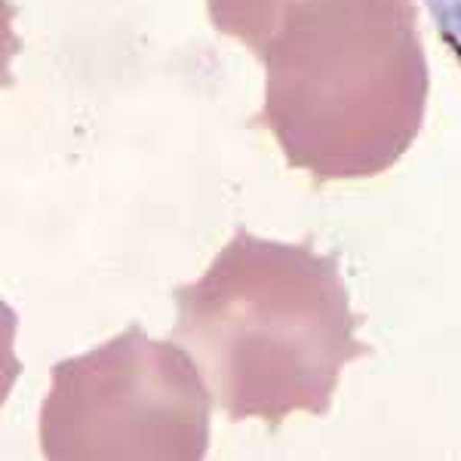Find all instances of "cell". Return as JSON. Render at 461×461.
<instances>
[{"label": "cell", "instance_id": "cell-1", "mask_svg": "<svg viewBox=\"0 0 461 461\" xmlns=\"http://www.w3.org/2000/svg\"><path fill=\"white\" fill-rule=\"evenodd\" d=\"M265 68V126L317 182L388 173L419 139L428 59L415 0H206Z\"/></svg>", "mask_w": 461, "mask_h": 461}, {"label": "cell", "instance_id": "cell-2", "mask_svg": "<svg viewBox=\"0 0 461 461\" xmlns=\"http://www.w3.org/2000/svg\"><path fill=\"white\" fill-rule=\"evenodd\" d=\"M173 341L197 360L230 421L326 415L341 369L373 354L357 339L341 267L304 243L237 228L203 277L176 286Z\"/></svg>", "mask_w": 461, "mask_h": 461}, {"label": "cell", "instance_id": "cell-3", "mask_svg": "<svg viewBox=\"0 0 461 461\" xmlns=\"http://www.w3.org/2000/svg\"><path fill=\"white\" fill-rule=\"evenodd\" d=\"M212 400L194 357L132 323L53 366L41 452L50 461H203Z\"/></svg>", "mask_w": 461, "mask_h": 461}, {"label": "cell", "instance_id": "cell-4", "mask_svg": "<svg viewBox=\"0 0 461 461\" xmlns=\"http://www.w3.org/2000/svg\"><path fill=\"white\" fill-rule=\"evenodd\" d=\"M430 19L437 22L443 43L452 50V56L461 65V0H425Z\"/></svg>", "mask_w": 461, "mask_h": 461}]
</instances>
